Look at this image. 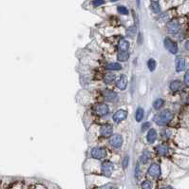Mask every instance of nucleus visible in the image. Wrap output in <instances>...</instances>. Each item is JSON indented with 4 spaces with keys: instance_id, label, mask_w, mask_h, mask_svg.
<instances>
[{
    "instance_id": "obj_1",
    "label": "nucleus",
    "mask_w": 189,
    "mask_h": 189,
    "mask_svg": "<svg viewBox=\"0 0 189 189\" xmlns=\"http://www.w3.org/2000/svg\"><path fill=\"white\" fill-rule=\"evenodd\" d=\"M173 119H174V113L170 109L165 108L158 111L152 117V121L154 124H156L159 126H166L173 121Z\"/></svg>"
},
{
    "instance_id": "obj_2",
    "label": "nucleus",
    "mask_w": 189,
    "mask_h": 189,
    "mask_svg": "<svg viewBox=\"0 0 189 189\" xmlns=\"http://www.w3.org/2000/svg\"><path fill=\"white\" fill-rule=\"evenodd\" d=\"M87 155L91 160L104 161L107 159L109 155V150L106 146H93L89 148Z\"/></svg>"
},
{
    "instance_id": "obj_3",
    "label": "nucleus",
    "mask_w": 189,
    "mask_h": 189,
    "mask_svg": "<svg viewBox=\"0 0 189 189\" xmlns=\"http://www.w3.org/2000/svg\"><path fill=\"white\" fill-rule=\"evenodd\" d=\"M117 170V165L110 160H104L100 164V172L106 178L113 177L115 171Z\"/></svg>"
},
{
    "instance_id": "obj_4",
    "label": "nucleus",
    "mask_w": 189,
    "mask_h": 189,
    "mask_svg": "<svg viewBox=\"0 0 189 189\" xmlns=\"http://www.w3.org/2000/svg\"><path fill=\"white\" fill-rule=\"evenodd\" d=\"M91 112L97 117H106L110 113V106L106 103H96L91 107Z\"/></svg>"
},
{
    "instance_id": "obj_5",
    "label": "nucleus",
    "mask_w": 189,
    "mask_h": 189,
    "mask_svg": "<svg viewBox=\"0 0 189 189\" xmlns=\"http://www.w3.org/2000/svg\"><path fill=\"white\" fill-rule=\"evenodd\" d=\"M113 132H114V127L113 125L110 123H104L98 127L99 137H101L102 139H108L114 134Z\"/></svg>"
},
{
    "instance_id": "obj_6",
    "label": "nucleus",
    "mask_w": 189,
    "mask_h": 189,
    "mask_svg": "<svg viewBox=\"0 0 189 189\" xmlns=\"http://www.w3.org/2000/svg\"><path fill=\"white\" fill-rule=\"evenodd\" d=\"M107 143H108L109 147H111L112 149H115V150H118V149L122 148L124 145V137L121 134L115 133L108 138Z\"/></svg>"
},
{
    "instance_id": "obj_7",
    "label": "nucleus",
    "mask_w": 189,
    "mask_h": 189,
    "mask_svg": "<svg viewBox=\"0 0 189 189\" xmlns=\"http://www.w3.org/2000/svg\"><path fill=\"white\" fill-rule=\"evenodd\" d=\"M181 28H182V25L179 21V19H171L170 21H169L166 25V32L168 34H171V35H175L177 33H180L181 31Z\"/></svg>"
},
{
    "instance_id": "obj_8",
    "label": "nucleus",
    "mask_w": 189,
    "mask_h": 189,
    "mask_svg": "<svg viewBox=\"0 0 189 189\" xmlns=\"http://www.w3.org/2000/svg\"><path fill=\"white\" fill-rule=\"evenodd\" d=\"M147 175L151 177L152 179H159L162 176V167L156 162H153L150 164V165L147 168Z\"/></svg>"
},
{
    "instance_id": "obj_9",
    "label": "nucleus",
    "mask_w": 189,
    "mask_h": 189,
    "mask_svg": "<svg viewBox=\"0 0 189 189\" xmlns=\"http://www.w3.org/2000/svg\"><path fill=\"white\" fill-rule=\"evenodd\" d=\"M164 48L168 51V52H170V53L173 54V55L178 54V52H179V46H178V43H177L176 41H174L172 38L166 36V37L164 39Z\"/></svg>"
},
{
    "instance_id": "obj_10",
    "label": "nucleus",
    "mask_w": 189,
    "mask_h": 189,
    "mask_svg": "<svg viewBox=\"0 0 189 189\" xmlns=\"http://www.w3.org/2000/svg\"><path fill=\"white\" fill-rule=\"evenodd\" d=\"M102 98L104 99V101L106 103H116L119 100V95L116 91H112V89L106 88L102 91Z\"/></svg>"
},
{
    "instance_id": "obj_11",
    "label": "nucleus",
    "mask_w": 189,
    "mask_h": 189,
    "mask_svg": "<svg viewBox=\"0 0 189 189\" xmlns=\"http://www.w3.org/2000/svg\"><path fill=\"white\" fill-rule=\"evenodd\" d=\"M128 116V112L126 109H124V108H120L116 110L113 115H112V121L115 125H119L121 124L122 122H124L125 119L127 118Z\"/></svg>"
},
{
    "instance_id": "obj_12",
    "label": "nucleus",
    "mask_w": 189,
    "mask_h": 189,
    "mask_svg": "<svg viewBox=\"0 0 189 189\" xmlns=\"http://www.w3.org/2000/svg\"><path fill=\"white\" fill-rule=\"evenodd\" d=\"M127 85H128V79H127V76L125 74H121L115 81L116 87L121 91H125L126 87H127Z\"/></svg>"
},
{
    "instance_id": "obj_13",
    "label": "nucleus",
    "mask_w": 189,
    "mask_h": 189,
    "mask_svg": "<svg viewBox=\"0 0 189 189\" xmlns=\"http://www.w3.org/2000/svg\"><path fill=\"white\" fill-rule=\"evenodd\" d=\"M154 151L158 156L165 157L169 154V146L166 144H159L154 147Z\"/></svg>"
},
{
    "instance_id": "obj_14",
    "label": "nucleus",
    "mask_w": 189,
    "mask_h": 189,
    "mask_svg": "<svg viewBox=\"0 0 189 189\" xmlns=\"http://www.w3.org/2000/svg\"><path fill=\"white\" fill-rule=\"evenodd\" d=\"M104 68L106 71H110V72L120 71L123 69V65L120 62H109L104 66Z\"/></svg>"
},
{
    "instance_id": "obj_15",
    "label": "nucleus",
    "mask_w": 189,
    "mask_h": 189,
    "mask_svg": "<svg viewBox=\"0 0 189 189\" xmlns=\"http://www.w3.org/2000/svg\"><path fill=\"white\" fill-rule=\"evenodd\" d=\"M183 89V84L180 80H173L169 83V91L173 93H178Z\"/></svg>"
},
{
    "instance_id": "obj_16",
    "label": "nucleus",
    "mask_w": 189,
    "mask_h": 189,
    "mask_svg": "<svg viewBox=\"0 0 189 189\" xmlns=\"http://www.w3.org/2000/svg\"><path fill=\"white\" fill-rule=\"evenodd\" d=\"M158 139V132L155 128H150L149 130L146 132V135H145V140L146 142L149 144V145H153L155 144V142L157 141Z\"/></svg>"
},
{
    "instance_id": "obj_17",
    "label": "nucleus",
    "mask_w": 189,
    "mask_h": 189,
    "mask_svg": "<svg viewBox=\"0 0 189 189\" xmlns=\"http://www.w3.org/2000/svg\"><path fill=\"white\" fill-rule=\"evenodd\" d=\"M117 47H118L119 52H127L129 51V48H130V43H129V41L126 40L125 38L123 37V38H121V39H119Z\"/></svg>"
},
{
    "instance_id": "obj_18",
    "label": "nucleus",
    "mask_w": 189,
    "mask_h": 189,
    "mask_svg": "<svg viewBox=\"0 0 189 189\" xmlns=\"http://www.w3.org/2000/svg\"><path fill=\"white\" fill-rule=\"evenodd\" d=\"M151 159H152V152L150 150H148V149H145L141 154L140 158H139V163H140V164H147L149 161H151Z\"/></svg>"
},
{
    "instance_id": "obj_19",
    "label": "nucleus",
    "mask_w": 189,
    "mask_h": 189,
    "mask_svg": "<svg viewBox=\"0 0 189 189\" xmlns=\"http://www.w3.org/2000/svg\"><path fill=\"white\" fill-rule=\"evenodd\" d=\"M186 68V61L183 57H178L175 60V71L176 72H182Z\"/></svg>"
},
{
    "instance_id": "obj_20",
    "label": "nucleus",
    "mask_w": 189,
    "mask_h": 189,
    "mask_svg": "<svg viewBox=\"0 0 189 189\" xmlns=\"http://www.w3.org/2000/svg\"><path fill=\"white\" fill-rule=\"evenodd\" d=\"M117 76L114 72H110V71H106L105 74H103L102 80L104 81V83L106 85H110L112 84L114 81H116Z\"/></svg>"
},
{
    "instance_id": "obj_21",
    "label": "nucleus",
    "mask_w": 189,
    "mask_h": 189,
    "mask_svg": "<svg viewBox=\"0 0 189 189\" xmlns=\"http://www.w3.org/2000/svg\"><path fill=\"white\" fill-rule=\"evenodd\" d=\"M145 118V109L143 106H138L135 111V121L137 123H142Z\"/></svg>"
},
{
    "instance_id": "obj_22",
    "label": "nucleus",
    "mask_w": 189,
    "mask_h": 189,
    "mask_svg": "<svg viewBox=\"0 0 189 189\" xmlns=\"http://www.w3.org/2000/svg\"><path fill=\"white\" fill-rule=\"evenodd\" d=\"M164 104H165V101L164 100L163 98H157V99H155V100L153 101V103H152V107H153L154 110L160 111L161 109L164 107Z\"/></svg>"
},
{
    "instance_id": "obj_23",
    "label": "nucleus",
    "mask_w": 189,
    "mask_h": 189,
    "mask_svg": "<svg viewBox=\"0 0 189 189\" xmlns=\"http://www.w3.org/2000/svg\"><path fill=\"white\" fill-rule=\"evenodd\" d=\"M116 58H117V61L118 62H127L129 60V58H130V53L128 52H119L116 55Z\"/></svg>"
},
{
    "instance_id": "obj_24",
    "label": "nucleus",
    "mask_w": 189,
    "mask_h": 189,
    "mask_svg": "<svg viewBox=\"0 0 189 189\" xmlns=\"http://www.w3.org/2000/svg\"><path fill=\"white\" fill-rule=\"evenodd\" d=\"M138 34V29H137V27L136 26H131V27H129L126 29V31H125V35L126 37L128 38H134L136 35Z\"/></svg>"
},
{
    "instance_id": "obj_25",
    "label": "nucleus",
    "mask_w": 189,
    "mask_h": 189,
    "mask_svg": "<svg viewBox=\"0 0 189 189\" xmlns=\"http://www.w3.org/2000/svg\"><path fill=\"white\" fill-rule=\"evenodd\" d=\"M174 129H171V128H165V129H163L160 132V136L163 138V139H170L173 135H174Z\"/></svg>"
},
{
    "instance_id": "obj_26",
    "label": "nucleus",
    "mask_w": 189,
    "mask_h": 189,
    "mask_svg": "<svg viewBox=\"0 0 189 189\" xmlns=\"http://www.w3.org/2000/svg\"><path fill=\"white\" fill-rule=\"evenodd\" d=\"M150 10L153 14H160L161 13V6L159 4L158 1H155V0H152L150 2Z\"/></svg>"
},
{
    "instance_id": "obj_27",
    "label": "nucleus",
    "mask_w": 189,
    "mask_h": 189,
    "mask_svg": "<svg viewBox=\"0 0 189 189\" xmlns=\"http://www.w3.org/2000/svg\"><path fill=\"white\" fill-rule=\"evenodd\" d=\"M146 67L147 68L149 69V71L150 72H153L155 71V69L157 68V62L154 58H150V59H148L147 62H146Z\"/></svg>"
},
{
    "instance_id": "obj_28",
    "label": "nucleus",
    "mask_w": 189,
    "mask_h": 189,
    "mask_svg": "<svg viewBox=\"0 0 189 189\" xmlns=\"http://www.w3.org/2000/svg\"><path fill=\"white\" fill-rule=\"evenodd\" d=\"M129 161H130V157H129L128 154H125L123 156L122 160H121V165H122V168L124 169V170L127 169V167L129 165Z\"/></svg>"
},
{
    "instance_id": "obj_29",
    "label": "nucleus",
    "mask_w": 189,
    "mask_h": 189,
    "mask_svg": "<svg viewBox=\"0 0 189 189\" xmlns=\"http://www.w3.org/2000/svg\"><path fill=\"white\" fill-rule=\"evenodd\" d=\"M117 12H118L119 14H122V15H128L129 14L128 9L125 6H118L117 7Z\"/></svg>"
},
{
    "instance_id": "obj_30",
    "label": "nucleus",
    "mask_w": 189,
    "mask_h": 189,
    "mask_svg": "<svg viewBox=\"0 0 189 189\" xmlns=\"http://www.w3.org/2000/svg\"><path fill=\"white\" fill-rule=\"evenodd\" d=\"M171 20V17H170V15H169V13H164V14H161L160 15V17H159V21L160 22H169Z\"/></svg>"
},
{
    "instance_id": "obj_31",
    "label": "nucleus",
    "mask_w": 189,
    "mask_h": 189,
    "mask_svg": "<svg viewBox=\"0 0 189 189\" xmlns=\"http://www.w3.org/2000/svg\"><path fill=\"white\" fill-rule=\"evenodd\" d=\"M150 128H151V123L149 121H146V122L143 123L142 125H141V132L142 133L147 132Z\"/></svg>"
},
{
    "instance_id": "obj_32",
    "label": "nucleus",
    "mask_w": 189,
    "mask_h": 189,
    "mask_svg": "<svg viewBox=\"0 0 189 189\" xmlns=\"http://www.w3.org/2000/svg\"><path fill=\"white\" fill-rule=\"evenodd\" d=\"M141 189H152L151 182L148 180H145L141 184Z\"/></svg>"
},
{
    "instance_id": "obj_33",
    "label": "nucleus",
    "mask_w": 189,
    "mask_h": 189,
    "mask_svg": "<svg viewBox=\"0 0 189 189\" xmlns=\"http://www.w3.org/2000/svg\"><path fill=\"white\" fill-rule=\"evenodd\" d=\"M134 175L136 179H139L141 176V167H140V163H137L136 166H135V171H134Z\"/></svg>"
},
{
    "instance_id": "obj_34",
    "label": "nucleus",
    "mask_w": 189,
    "mask_h": 189,
    "mask_svg": "<svg viewBox=\"0 0 189 189\" xmlns=\"http://www.w3.org/2000/svg\"><path fill=\"white\" fill-rule=\"evenodd\" d=\"M183 84L185 87H189V69H186V71L183 76Z\"/></svg>"
},
{
    "instance_id": "obj_35",
    "label": "nucleus",
    "mask_w": 189,
    "mask_h": 189,
    "mask_svg": "<svg viewBox=\"0 0 189 189\" xmlns=\"http://www.w3.org/2000/svg\"><path fill=\"white\" fill-rule=\"evenodd\" d=\"M91 3H92L93 7L97 8V7H100V6L104 5L106 3V1H105V0H92Z\"/></svg>"
},
{
    "instance_id": "obj_36",
    "label": "nucleus",
    "mask_w": 189,
    "mask_h": 189,
    "mask_svg": "<svg viewBox=\"0 0 189 189\" xmlns=\"http://www.w3.org/2000/svg\"><path fill=\"white\" fill-rule=\"evenodd\" d=\"M114 188H115V184L113 183H108L104 185H101L99 189H114Z\"/></svg>"
},
{
    "instance_id": "obj_37",
    "label": "nucleus",
    "mask_w": 189,
    "mask_h": 189,
    "mask_svg": "<svg viewBox=\"0 0 189 189\" xmlns=\"http://www.w3.org/2000/svg\"><path fill=\"white\" fill-rule=\"evenodd\" d=\"M144 42V37H143V33H139L138 36H137V44L139 46H141Z\"/></svg>"
},
{
    "instance_id": "obj_38",
    "label": "nucleus",
    "mask_w": 189,
    "mask_h": 189,
    "mask_svg": "<svg viewBox=\"0 0 189 189\" xmlns=\"http://www.w3.org/2000/svg\"><path fill=\"white\" fill-rule=\"evenodd\" d=\"M184 48H185V51H187V52H189V39L188 40H186L185 41V43H184Z\"/></svg>"
},
{
    "instance_id": "obj_39",
    "label": "nucleus",
    "mask_w": 189,
    "mask_h": 189,
    "mask_svg": "<svg viewBox=\"0 0 189 189\" xmlns=\"http://www.w3.org/2000/svg\"><path fill=\"white\" fill-rule=\"evenodd\" d=\"M160 189H174L172 186H169V185H166V186H163V187H161Z\"/></svg>"
},
{
    "instance_id": "obj_40",
    "label": "nucleus",
    "mask_w": 189,
    "mask_h": 189,
    "mask_svg": "<svg viewBox=\"0 0 189 189\" xmlns=\"http://www.w3.org/2000/svg\"><path fill=\"white\" fill-rule=\"evenodd\" d=\"M136 4H137L138 8H140V6H141V0H136Z\"/></svg>"
},
{
    "instance_id": "obj_41",
    "label": "nucleus",
    "mask_w": 189,
    "mask_h": 189,
    "mask_svg": "<svg viewBox=\"0 0 189 189\" xmlns=\"http://www.w3.org/2000/svg\"><path fill=\"white\" fill-rule=\"evenodd\" d=\"M111 2H116V1H119V0H110Z\"/></svg>"
},
{
    "instance_id": "obj_42",
    "label": "nucleus",
    "mask_w": 189,
    "mask_h": 189,
    "mask_svg": "<svg viewBox=\"0 0 189 189\" xmlns=\"http://www.w3.org/2000/svg\"><path fill=\"white\" fill-rule=\"evenodd\" d=\"M114 189H119V188H116V187H115V188H114Z\"/></svg>"
}]
</instances>
